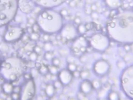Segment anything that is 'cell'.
Masks as SVG:
<instances>
[{"label": "cell", "instance_id": "6da1fadb", "mask_svg": "<svg viewBox=\"0 0 133 100\" xmlns=\"http://www.w3.org/2000/svg\"><path fill=\"white\" fill-rule=\"evenodd\" d=\"M63 17L60 13L52 9H45L36 18V23L44 34L53 35L60 32L63 25Z\"/></svg>", "mask_w": 133, "mask_h": 100}, {"label": "cell", "instance_id": "7a4b0ae2", "mask_svg": "<svg viewBox=\"0 0 133 100\" xmlns=\"http://www.w3.org/2000/svg\"><path fill=\"white\" fill-rule=\"evenodd\" d=\"M24 61L18 57H9L0 63V76L6 81L13 82L24 72Z\"/></svg>", "mask_w": 133, "mask_h": 100}, {"label": "cell", "instance_id": "3957f363", "mask_svg": "<svg viewBox=\"0 0 133 100\" xmlns=\"http://www.w3.org/2000/svg\"><path fill=\"white\" fill-rule=\"evenodd\" d=\"M18 9L19 0H0V27L15 18Z\"/></svg>", "mask_w": 133, "mask_h": 100}, {"label": "cell", "instance_id": "277c9868", "mask_svg": "<svg viewBox=\"0 0 133 100\" xmlns=\"http://www.w3.org/2000/svg\"><path fill=\"white\" fill-rule=\"evenodd\" d=\"M24 35V30L18 26H10L8 27L3 37L6 42H15L21 39Z\"/></svg>", "mask_w": 133, "mask_h": 100}, {"label": "cell", "instance_id": "5b68a950", "mask_svg": "<svg viewBox=\"0 0 133 100\" xmlns=\"http://www.w3.org/2000/svg\"><path fill=\"white\" fill-rule=\"evenodd\" d=\"M20 99L27 100L33 98L35 94V84L34 80L31 78L27 80L21 87Z\"/></svg>", "mask_w": 133, "mask_h": 100}, {"label": "cell", "instance_id": "8992f818", "mask_svg": "<svg viewBox=\"0 0 133 100\" xmlns=\"http://www.w3.org/2000/svg\"><path fill=\"white\" fill-rule=\"evenodd\" d=\"M60 32L62 38L67 40H71L76 38L78 32L73 24L68 23L63 26Z\"/></svg>", "mask_w": 133, "mask_h": 100}, {"label": "cell", "instance_id": "52a82bcc", "mask_svg": "<svg viewBox=\"0 0 133 100\" xmlns=\"http://www.w3.org/2000/svg\"><path fill=\"white\" fill-rule=\"evenodd\" d=\"M36 6L45 9H52L62 5L66 0H31Z\"/></svg>", "mask_w": 133, "mask_h": 100}, {"label": "cell", "instance_id": "ba28073f", "mask_svg": "<svg viewBox=\"0 0 133 100\" xmlns=\"http://www.w3.org/2000/svg\"><path fill=\"white\" fill-rule=\"evenodd\" d=\"M72 72L68 69H62L58 73V78L63 85L66 86L69 84L73 79Z\"/></svg>", "mask_w": 133, "mask_h": 100}, {"label": "cell", "instance_id": "9c48e42d", "mask_svg": "<svg viewBox=\"0 0 133 100\" xmlns=\"http://www.w3.org/2000/svg\"><path fill=\"white\" fill-rule=\"evenodd\" d=\"M19 8L22 12L26 14L30 13L33 10L28 0H19Z\"/></svg>", "mask_w": 133, "mask_h": 100}, {"label": "cell", "instance_id": "30bf717a", "mask_svg": "<svg viewBox=\"0 0 133 100\" xmlns=\"http://www.w3.org/2000/svg\"><path fill=\"white\" fill-rule=\"evenodd\" d=\"M92 84L90 83V82L87 80H84L81 84V91L84 94H88L91 91L92 88Z\"/></svg>", "mask_w": 133, "mask_h": 100}, {"label": "cell", "instance_id": "8fae6325", "mask_svg": "<svg viewBox=\"0 0 133 100\" xmlns=\"http://www.w3.org/2000/svg\"><path fill=\"white\" fill-rule=\"evenodd\" d=\"M13 88L14 86L13 84L10 82L6 81V82L4 83L2 85V89L3 90V92L5 94H11L13 91Z\"/></svg>", "mask_w": 133, "mask_h": 100}, {"label": "cell", "instance_id": "7c38bea8", "mask_svg": "<svg viewBox=\"0 0 133 100\" xmlns=\"http://www.w3.org/2000/svg\"><path fill=\"white\" fill-rule=\"evenodd\" d=\"M55 88L53 84H48L45 88V93L46 95L48 97H52L54 95L55 93Z\"/></svg>", "mask_w": 133, "mask_h": 100}, {"label": "cell", "instance_id": "4fadbf2b", "mask_svg": "<svg viewBox=\"0 0 133 100\" xmlns=\"http://www.w3.org/2000/svg\"><path fill=\"white\" fill-rule=\"evenodd\" d=\"M106 2L108 5L112 8H117L121 5V0H106Z\"/></svg>", "mask_w": 133, "mask_h": 100}, {"label": "cell", "instance_id": "5bb4252c", "mask_svg": "<svg viewBox=\"0 0 133 100\" xmlns=\"http://www.w3.org/2000/svg\"><path fill=\"white\" fill-rule=\"evenodd\" d=\"M39 72L42 75H46L49 72L48 67L45 65H42L41 67L39 69Z\"/></svg>", "mask_w": 133, "mask_h": 100}, {"label": "cell", "instance_id": "9a60e30c", "mask_svg": "<svg viewBox=\"0 0 133 100\" xmlns=\"http://www.w3.org/2000/svg\"><path fill=\"white\" fill-rule=\"evenodd\" d=\"M40 38V36L39 34V33L34 32L31 33L30 35V37H29V38L33 41H38L39 40Z\"/></svg>", "mask_w": 133, "mask_h": 100}, {"label": "cell", "instance_id": "2e32d148", "mask_svg": "<svg viewBox=\"0 0 133 100\" xmlns=\"http://www.w3.org/2000/svg\"><path fill=\"white\" fill-rule=\"evenodd\" d=\"M48 69H49V72L50 73L51 75H56L58 72L57 67L55 66L54 65L48 67Z\"/></svg>", "mask_w": 133, "mask_h": 100}, {"label": "cell", "instance_id": "e0dca14e", "mask_svg": "<svg viewBox=\"0 0 133 100\" xmlns=\"http://www.w3.org/2000/svg\"><path fill=\"white\" fill-rule=\"evenodd\" d=\"M90 76V73L88 70H82L80 72V77L83 79H87Z\"/></svg>", "mask_w": 133, "mask_h": 100}, {"label": "cell", "instance_id": "ac0fdd59", "mask_svg": "<svg viewBox=\"0 0 133 100\" xmlns=\"http://www.w3.org/2000/svg\"><path fill=\"white\" fill-rule=\"evenodd\" d=\"M67 68L71 72H73L77 70V66L73 63H68L67 65Z\"/></svg>", "mask_w": 133, "mask_h": 100}, {"label": "cell", "instance_id": "d6986e66", "mask_svg": "<svg viewBox=\"0 0 133 100\" xmlns=\"http://www.w3.org/2000/svg\"><path fill=\"white\" fill-rule=\"evenodd\" d=\"M43 49L46 52H50L53 49V44L49 42H46L44 45Z\"/></svg>", "mask_w": 133, "mask_h": 100}, {"label": "cell", "instance_id": "ffe728a7", "mask_svg": "<svg viewBox=\"0 0 133 100\" xmlns=\"http://www.w3.org/2000/svg\"><path fill=\"white\" fill-rule=\"evenodd\" d=\"M78 32L80 34H84L87 31V29L85 27V26L83 25H79L78 27Z\"/></svg>", "mask_w": 133, "mask_h": 100}, {"label": "cell", "instance_id": "44dd1931", "mask_svg": "<svg viewBox=\"0 0 133 100\" xmlns=\"http://www.w3.org/2000/svg\"><path fill=\"white\" fill-rule=\"evenodd\" d=\"M51 63L53 65L56 67H58L60 64V61L58 58L54 57L53 58V59H51Z\"/></svg>", "mask_w": 133, "mask_h": 100}, {"label": "cell", "instance_id": "7402d4cb", "mask_svg": "<svg viewBox=\"0 0 133 100\" xmlns=\"http://www.w3.org/2000/svg\"><path fill=\"white\" fill-rule=\"evenodd\" d=\"M32 29L33 30V31L34 32H36V33H39L41 30V29L39 26V25L36 23L35 24H33L32 26Z\"/></svg>", "mask_w": 133, "mask_h": 100}, {"label": "cell", "instance_id": "603a6c76", "mask_svg": "<svg viewBox=\"0 0 133 100\" xmlns=\"http://www.w3.org/2000/svg\"><path fill=\"white\" fill-rule=\"evenodd\" d=\"M29 58L32 62H34L38 58V54L34 52L31 53V54L29 55Z\"/></svg>", "mask_w": 133, "mask_h": 100}, {"label": "cell", "instance_id": "cb8c5ba5", "mask_svg": "<svg viewBox=\"0 0 133 100\" xmlns=\"http://www.w3.org/2000/svg\"><path fill=\"white\" fill-rule=\"evenodd\" d=\"M44 58L47 61L51 60L53 59V54L50 52H46L44 55Z\"/></svg>", "mask_w": 133, "mask_h": 100}, {"label": "cell", "instance_id": "d4e9b609", "mask_svg": "<svg viewBox=\"0 0 133 100\" xmlns=\"http://www.w3.org/2000/svg\"><path fill=\"white\" fill-rule=\"evenodd\" d=\"M59 54L61 56H65V55H67L68 52V50H66V49L62 48V49H61L59 50Z\"/></svg>", "mask_w": 133, "mask_h": 100}, {"label": "cell", "instance_id": "484cf974", "mask_svg": "<svg viewBox=\"0 0 133 100\" xmlns=\"http://www.w3.org/2000/svg\"><path fill=\"white\" fill-rule=\"evenodd\" d=\"M91 18L93 20H98L99 19V14L97 12H92V14H91Z\"/></svg>", "mask_w": 133, "mask_h": 100}, {"label": "cell", "instance_id": "4316f807", "mask_svg": "<svg viewBox=\"0 0 133 100\" xmlns=\"http://www.w3.org/2000/svg\"><path fill=\"white\" fill-rule=\"evenodd\" d=\"M53 85L54 86L55 89H60L61 88H62L63 85L59 80H57V81H55L54 82Z\"/></svg>", "mask_w": 133, "mask_h": 100}, {"label": "cell", "instance_id": "83f0119b", "mask_svg": "<svg viewBox=\"0 0 133 100\" xmlns=\"http://www.w3.org/2000/svg\"><path fill=\"white\" fill-rule=\"evenodd\" d=\"M11 97L13 99H15V100L20 99V94L18 93L13 92L11 93Z\"/></svg>", "mask_w": 133, "mask_h": 100}, {"label": "cell", "instance_id": "f1b7e54d", "mask_svg": "<svg viewBox=\"0 0 133 100\" xmlns=\"http://www.w3.org/2000/svg\"><path fill=\"white\" fill-rule=\"evenodd\" d=\"M93 86L94 87V88L98 89L100 87V83L98 80H94L92 83Z\"/></svg>", "mask_w": 133, "mask_h": 100}, {"label": "cell", "instance_id": "f546056e", "mask_svg": "<svg viewBox=\"0 0 133 100\" xmlns=\"http://www.w3.org/2000/svg\"><path fill=\"white\" fill-rule=\"evenodd\" d=\"M33 52H34L36 54H39L42 52V49L40 46L35 45L33 47Z\"/></svg>", "mask_w": 133, "mask_h": 100}, {"label": "cell", "instance_id": "4dcf8cb0", "mask_svg": "<svg viewBox=\"0 0 133 100\" xmlns=\"http://www.w3.org/2000/svg\"><path fill=\"white\" fill-rule=\"evenodd\" d=\"M123 59L125 63H127L131 61V56L129 54H125V55L123 57Z\"/></svg>", "mask_w": 133, "mask_h": 100}, {"label": "cell", "instance_id": "1f68e13d", "mask_svg": "<svg viewBox=\"0 0 133 100\" xmlns=\"http://www.w3.org/2000/svg\"><path fill=\"white\" fill-rule=\"evenodd\" d=\"M60 14L61 15V16L62 17H65V16H66L68 15V11L66 10V9H64L61 10L60 11Z\"/></svg>", "mask_w": 133, "mask_h": 100}, {"label": "cell", "instance_id": "d6a6232c", "mask_svg": "<svg viewBox=\"0 0 133 100\" xmlns=\"http://www.w3.org/2000/svg\"><path fill=\"white\" fill-rule=\"evenodd\" d=\"M80 61L82 63H85L87 61V57L86 55H83L80 57Z\"/></svg>", "mask_w": 133, "mask_h": 100}, {"label": "cell", "instance_id": "836d02e7", "mask_svg": "<svg viewBox=\"0 0 133 100\" xmlns=\"http://www.w3.org/2000/svg\"><path fill=\"white\" fill-rule=\"evenodd\" d=\"M73 77L76 78H79L80 77V71L76 70V71L72 72Z\"/></svg>", "mask_w": 133, "mask_h": 100}, {"label": "cell", "instance_id": "e575fe53", "mask_svg": "<svg viewBox=\"0 0 133 100\" xmlns=\"http://www.w3.org/2000/svg\"><path fill=\"white\" fill-rule=\"evenodd\" d=\"M39 70L38 71L36 69H35V68H32L31 71V75L32 76V77H35V76H38V74Z\"/></svg>", "mask_w": 133, "mask_h": 100}, {"label": "cell", "instance_id": "d590c367", "mask_svg": "<svg viewBox=\"0 0 133 100\" xmlns=\"http://www.w3.org/2000/svg\"><path fill=\"white\" fill-rule=\"evenodd\" d=\"M0 49L2 51H6L9 50V47L7 45L5 44H1L0 45Z\"/></svg>", "mask_w": 133, "mask_h": 100}, {"label": "cell", "instance_id": "8d00e7d4", "mask_svg": "<svg viewBox=\"0 0 133 100\" xmlns=\"http://www.w3.org/2000/svg\"><path fill=\"white\" fill-rule=\"evenodd\" d=\"M77 3L74 1V0H71V1H70L69 3V5L70 6V7H71L72 8H75L77 6Z\"/></svg>", "mask_w": 133, "mask_h": 100}, {"label": "cell", "instance_id": "74e56055", "mask_svg": "<svg viewBox=\"0 0 133 100\" xmlns=\"http://www.w3.org/2000/svg\"><path fill=\"white\" fill-rule=\"evenodd\" d=\"M124 51H125L126 52H127V53L130 52V51L131 50V47L130 45H127V44L124 45Z\"/></svg>", "mask_w": 133, "mask_h": 100}, {"label": "cell", "instance_id": "f35d334b", "mask_svg": "<svg viewBox=\"0 0 133 100\" xmlns=\"http://www.w3.org/2000/svg\"><path fill=\"white\" fill-rule=\"evenodd\" d=\"M24 78L25 79H26V80H29L30 79H31L32 78V76L31 74H27V73H26L25 74H24Z\"/></svg>", "mask_w": 133, "mask_h": 100}, {"label": "cell", "instance_id": "ab89813d", "mask_svg": "<svg viewBox=\"0 0 133 100\" xmlns=\"http://www.w3.org/2000/svg\"><path fill=\"white\" fill-rule=\"evenodd\" d=\"M91 9L93 12H95V11H97V10L98 9V6H97V5L96 4L94 3V4H91Z\"/></svg>", "mask_w": 133, "mask_h": 100}, {"label": "cell", "instance_id": "60d3db41", "mask_svg": "<svg viewBox=\"0 0 133 100\" xmlns=\"http://www.w3.org/2000/svg\"><path fill=\"white\" fill-rule=\"evenodd\" d=\"M74 22L77 25H79L81 23V19L79 17H76L74 20Z\"/></svg>", "mask_w": 133, "mask_h": 100}, {"label": "cell", "instance_id": "b9f144b4", "mask_svg": "<svg viewBox=\"0 0 133 100\" xmlns=\"http://www.w3.org/2000/svg\"><path fill=\"white\" fill-rule=\"evenodd\" d=\"M20 90H21V87H20V86H16L14 87V88H13V92L19 93L20 92Z\"/></svg>", "mask_w": 133, "mask_h": 100}, {"label": "cell", "instance_id": "7bdbcfd3", "mask_svg": "<svg viewBox=\"0 0 133 100\" xmlns=\"http://www.w3.org/2000/svg\"><path fill=\"white\" fill-rule=\"evenodd\" d=\"M36 23V21H35V20L34 18H30L29 19V20H28V23H29V24L31 25L32 26L33 24H35Z\"/></svg>", "mask_w": 133, "mask_h": 100}, {"label": "cell", "instance_id": "ee69618b", "mask_svg": "<svg viewBox=\"0 0 133 100\" xmlns=\"http://www.w3.org/2000/svg\"><path fill=\"white\" fill-rule=\"evenodd\" d=\"M49 35L44 34V36H43V40H44L45 42H47V41H48V40H49Z\"/></svg>", "mask_w": 133, "mask_h": 100}, {"label": "cell", "instance_id": "f6af8a7d", "mask_svg": "<svg viewBox=\"0 0 133 100\" xmlns=\"http://www.w3.org/2000/svg\"><path fill=\"white\" fill-rule=\"evenodd\" d=\"M116 15V10H113L110 13V17H113L115 15Z\"/></svg>", "mask_w": 133, "mask_h": 100}, {"label": "cell", "instance_id": "bcb514c9", "mask_svg": "<svg viewBox=\"0 0 133 100\" xmlns=\"http://www.w3.org/2000/svg\"><path fill=\"white\" fill-rule=\"evenodd\" d=\"M86 49L87 48L86 46H82L80 48V51L82 53H85L86 51Z\"/></svg>", "mask_w": 133, "mask_h": 100}, {"label": "cell", "instance_id": "7dc6e473", "mask_svg": "<svg viewBox=\"0 0 133 100\" xmlns=\"http://www.w3.org/2000/svg\"><path fill=\"white\" fill-rule=\"evenodd\" d=\"M108 83L110 84V85H112L113 84V83H114V80L112 79V78H109L108 80Z\"/></svg>", "mask_w": 133, "mask_h": 100}, {"label": "cell", "instance_id": "c3c4849f", "mask_svg": "<svg viewBox=\"0 0 133 100\" xmlns=\"http://www.w3.org/2000/svg\"><path fill=\"white\" fill-rule=\"evenodd\" d=\"M85 27L87 29V30H88L90 29H91L92 28V24H87L86 25H85Z\"/></svg>", "mask_w": 133, "mask_h": 100}, {"label": "cell", "instance_id": "681fc988", "mask_svg": "<svg viewBox=\"0 0 133 100\" xmlns=\"http://www.w3.org/2000/svg\"><path fill=\"white\" fill-rule=\"evenodd\" d=\"M41 64H40V63H36L35 64V67L37 68V69H39L41 67Z\"/></svg>", "mask_w": 133, "mask_h": 100}, {"label": "cell", "instance_id": "f907efd6", "mask_svg": "<svg viewBox=\"0 0 133 100\" xmlns=\"http://www.w3.org/2000/svg\"><path fill=\"white\" fill-rule=\"evenodd\" d=\"M27 31H28V33H29V34H31V33H32V32H33L31 27H28V29H27Z\"/></svg>", "mask_w": 133, "mask_h": 100}, {"label": "cell", "instance_id": "816d5d0a", "mask_svg": "<svg viewBox=\"0 0 133 100\" xmlns=\"http://www.w3.org/2000/svg\"><path fill=\"white\" fill-rule=\"evenodd\" d=\"M77 70L81 72V71H82V68L81 66H77Z\"/></svg>", "mask_w": 133, "mask_h": 100}, {"label": "cell", "instance_id": "f5cc1de1", "mask_svg": "<svg viewBox=\"0 0 133 100\" xmlns=\"http://www.w3.org/2000/svg\"><path fill=\"white\" fill-rule=\"evenodd\" d=\"M74 1L77 3V4H78V3H79L81 1V0H74Z\"/></svg>", "mask_w": 133, "mask_h": 100}, {"label": "cell", "instance_id": "db71d44e", "mask_svg": "<svg viewBox=\"0 0 133 100\" xmlns=\"http://www.w3.org/2000/svg\"><path fill=\"white\" fill-rule=\"evenodd\" d=\"M129 6H131V7H133V3L132 2H130L129 3Z\"/></svg>", "mask_w": 133, "mask_h": 100}, {"label": "cell", "instance_id": "11a10c76", "mask_svg": "<svg viewBox=\"0 0 133 100\" xmlns=\"http://www.w3.org/2000/svg\"><path fill=\"white\" fill-rule=\"evenodd\" d=\"M127 2L128 3H130V2H132V0H127Z\"/></svg>", "mask_w": 133, "mask_h": 100}, {"label": "cell", "instance_id": "9f6ffc18", "mask_svg": "<svg viewBox=\"0 0 133 100\" xmlns=\"http://www.w3.org/2000/svg\"><path fill=\"white\" fill-rule=\"evenodd\" d=\"M132 10H133V7H132Z\"/></svg>", "mask_w": 133, "mask_h": 100}]
</instances>
